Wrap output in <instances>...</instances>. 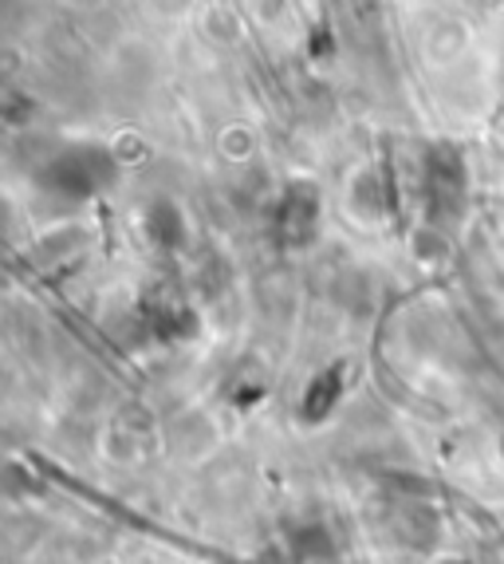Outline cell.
I'll list each match as a JSON object with an SVG mask.
<instances>
[{
	"mask_svg": "<svg viewBox=\"0 0 504 564\" xmlns=\"http://www.w3.org/2000/svg\"><path fill=\"white\" fill-rule=\"evenodd\" d=\"M44 186L67 194V198H87L95 189H103L114 178V159L99 147H64L52 154L44 166Z\"/></svg>",
	"mask_w": 504,
	"mask_h": 564,
	"instance_id": "obj_1",
	"label": "cell"
},
{
	"mask_svg": "<svg viewBox=\"0 0 504 564\" xmlns=\"http://www.w3.org/2000/svg\"><path fill=\"white\" fill-rule=\"evenodd\" d=\"M426 186H430V198L438 209L453 214L458 202L465 198V162L453 147H434L430 162H426Z\"/></svg>",
	"mask_w": 504,
	"mask_h": 564,
	"instance_id": "obj_2",
	"label": "cell"
},
{
	"mask_svg": "<svg viewBox=\"0 0 504 564\" xmlns=\"http://www.w3.org/2000/svg\"><path fill=\"white\" fill-rule=\"evenodd\" d=\"M316 221H319V194L304 182L288 186L281 202V234L288 241H308L316 234Z\"/></svg>",
	"mask_w": 504,
	"mask_h": 564,
	"instance_id": "obj_3",
	"label": "cell"
}]
</instances>
